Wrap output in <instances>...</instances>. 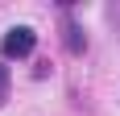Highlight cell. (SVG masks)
I'll return each instance as SVG.
<instances>
[{
	"instance_id": "cell-2",
	"label": "cell",
	"mask_w": 120,
	"mask_h": 116,
	"mask_svg": "<svg viewBox=\"0 0 120 116\" xmlns=\"http://www.w3.org/2000/svg\"><path fill=\"white\" fill-rule=\"evenodd\" d=\"M66 33H71V37H66V46H71V50H75V54H79V50H83V46H87V42H83V37H79V29H75V25H71V29H66Z\"/></svg>"
},
{
	"instance_id": "cell-1",
	"label": "cell",
	"mask_w": 120,
	"mask_h": 116,
	"mask_svg": "<svg viewBox=\"0 0 120 116\" xmlns=\"http://www.w3.org/2000/svg\"><path fill=\"white\" fill-rule=\"evenodd\" d=\"M33 46H37V33L29 29V25H17V29H8V33H4V42H0L4 58H25V54H33Z\"/></svg>"
},
{
	"instance_id": "cell-3",
	"label": "cell",
	"mask_w": 120,
	"mask_h": 116,
	"mask_svg": "<svg viewBox=\"0 0 120 116\" xmlns=\"http://www.w3.org/2000/svg\"><path fill=\"white\" fill-rule=\"evenodd\" d=\"M4 100H8V66L0 62V104H4Z\"/></svg>"
}]
</instances>
